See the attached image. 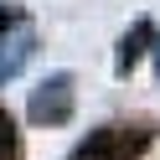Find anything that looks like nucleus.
Returning <instances> with one entry per match:
<instances>
[{
    "mask_svg": "<svg viewBox=\"0 0 160 160\" xmlns=\"http://www.w3.org/2000/svg\"><path fill=\"white\" fill-rule=\"evenodd\" d=\"M21 21H26L21 11H5V5H0V31H5V26H21Z\"/></svg>",
    "mask_w": 160,
    "mask_h": 160,
    "instance_id": "423d86ee",
    "label": "nucleus"
},
{
    "mask_svg": "<svg viewBox=\"0 0 160 160\" xmlns=\"http://www.w3.org/2000/svg\"><path fill=\"white\" fill-rule=\"evenodd\" d=\"M114 155H119V134H114V129H98L72 160H114Z\"/></svg>",
    "mask_w": 160,
    "mask_h": 160,
    "instance_id": "f03ea898",
    "label": "nucleus"
},
{
    "mask_svg": "<svg viewBox=\"0 0 160 160\" xmlns=\"http://www.w3.org/2000/svg\"><path fill=\"white\" fill-rule=\"evenodd\" d=\"M11 150H16V134H11V119H5V114H0V160H5V155H11Z\"/></svg>",
    "mask_w": 160,
    "mask_h": 160,
    "instance_id": "39448f33",
    "label": "nucleus"
},
{
    "mask_svg": "<svg viewBox=\"0 0 160 160\" xmlns=\"http://www.w3.org/2000/svg\"><path fill=\"white\" fill-rule=\"evenodd\" d=\"M67 114H72V78L57 72V78H47V83L36 88V98H31V119H36V124H62Z\"/></svg>",
    "mask_w": 160,
    "mask_h": 160,
    "instance_id": "f257e3e1",
    "label": "nucleus"
},
{
    "mask_svg": "<svg viewBox=\"0 0 160 160\" xmlns=\"http://www.w3.org/2000/svg\"><path fill=\"white\" fill-rule=\"evenodd\" d=\"M155 62H160V47H155Z\"/></svg>",
    "mask_w": 160,
    "mask_h": 160,
    "instance_id": "0eeeda50",
    "label": "nucleus"
},
{
    "mask_svg": "<svg viewBox=\"0 0 160 160\" xmlns=\"http://www.w3.org/2000/svg\"><path fill=\"white\" fill-rule=\"evenodd\" d=\"M139 42H150V26H145V21H139V26H134V36L119 47V67H129V62L139 57Z\"/></svg>",
    "mask_w": 160,
    "mask_h": 160,
    "instance_id": "20e7f679",
    "label": "nucleus"
},
{
    "mask_svg": "<svg viewBox=\"0 0 160 160\" xmlns=\"http://www.w3.org/2000/svg\"><path fill=\"white\" fill-rule=\"evenodd\" d=\"M26 52H31V42H11V52L0 47V78H16V72H21Z\"/></svg>",
    "mask_w": 160,
    "mask_h": 160,
    "instance_id": "7ed1b4c3",
    "label": "nucleus"
}]
</instances>
